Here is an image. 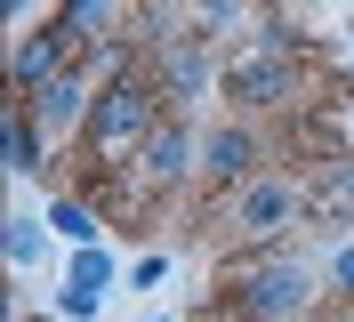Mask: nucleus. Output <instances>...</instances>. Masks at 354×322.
<instances>
[{
	"mask_svg": "<svg viewBox=\"0 0 354 322\" xmlns=\"http://www.w3.org/2000/svg\"><path fill=\"white\" fill-rule=\"evenodd\" d=\"M218 322H258V314H242V306H225V314H218Z\"/></svg>",
	"mask_w": 354,
	"mask_h": 322,
	"instance_id": "19",
	"label": "nucleus"
},
{
	"mask_svg": "<svg viewBox=\"0 0 354 322\" xmlns=\"http://www.w3.org/2000/svg\"><path fill=\"white\" fill-rule=\"evenodd\" d=\"M88 73H97V64H65L57 81H41L32 97H24V105H32V121H41L48 137H57V129H73V121H88V105H97Z\"/></svg>",
	"mask_w": 354,
	"mask_h": 322,
	"instance_id": "8",
	"label": "nucleus"
},
{
	"mask_svg": "<svg viewBox=\"0 0 354 322\" xmlns=\"http://www.w3.org/2000/svg\"><path fill=\"white\" fill-rule=\"evenodd\" d=\"M306 193H314V210H330L338 226H354V153H338V161H330L322 177H314Z\"/></svg>",
	"mask_w": 354,
	"mask_h": 322,
	"instance_id": "12",
	"label": "nucleus"
},
{
	"mask_svg": "<svg viewBox=\"0 0 354 322\" xmlns=\"http://www.w3.org/2000/svg\"><path fill=\"white\" fill-rule=\"evenodd\" d=\"M145 81H153L161 97H201V89H209V48H201V33H177V41H161Z\"/></svg>",
	"mask_w": 354,
	"mask_h": 322,
	"instance_id": "9",
	"label": "nucleus"
},
{
	"mask_svg": "<svg viewBox=\"0 0 354 322\" xmlns=\"http://www.w3.org/2000/svg\"><path fill=\"white\" fill-rule=\"evenodd\" d=\"M113 8H121V0H65L48 24H57L73 48H97V41H105V24H113Z\"/></svg>",
	"mask_w": 354,
	"mask_h": 322,
	"instance_id": "11",
	"label": "nucleus"
},
{
	"mask_svg": "<svg viewBox=\"0 0 354 322\" xmlns=\"http://www.w3.org/2000/svg\"><path fill=\"white\" fill-rule=\"evenodd\" d=\"M330 290H338V298H354V242H338V250H330Z\"/></svg>",
	"mask_w": 354,
	"mask_h": 322,
	"instance_id": "18",
	"label": "nucleus"
},
{
	"mask_svg": "<svg viewBox=\"0 0 354 322\" xmlns=\"http://www.w3.org/2000/svg\"><path fill=\"white\" fill-rule=\"evenodd\" d=\"M0 226H8V234H0V242H8V266H17V274H24V266H41V250H48L41 217H32V210H8V217H0Z\"/></svg>",
	"mask_w": 354,
	"mask_h": 322,
	"instance_id": "14",
	"label": "nucleus"
},
{
	"mask_svg": "<svg viewBox=\"0 0 354 322\" xmlns=\"http://www.w3.org/2000/svg\"><path fill=\"white\" fill-rule=\"evenodd\" d=\"M153 129H161V89L145 81V73H113L105 97H97V105H88V121H81V153L97 161V170H113V161H121V153H137Z\"/></svg>",
	"mask_w": 354,
	"mask_h": 322,
	"instance_id": "1",
	"label": "nucleus"
},
{
	"mask_svg": "<svg viewBox=\"0 0 354 322\" xmlns=\"http://www.w3.org/2000/svg\"><path fill=\"white\" fill-rule=\"evenodd\" d=\"M201 186H218V193H234V186H250L258 177V129H242V121H225V129H209L201 137Z\"/></svg>",
	"mask_w": 354,
	"mask_h": 322,
	"instance_id": "6",
	"label": "nucleus"
},
{
	"mask_svg": "<svg viewBox=\"0 0 354 322\" xmlns=\"http://www.w3.org/2000/svg\"><path fill=\"white\" fill-rule=\"evenodd\" d=\"M218 81H225V97H234V105L282 113V105H298V97H306V57H282V48H242Z\"/></svg>",
	"mask_w": 354,
	"mask_h": 322,
	"instance_id": "4",
	"label": "nucleus"
},
{
	"mask_svg": "<svg viewBox=\"0 0 354 322\" xmlns=\"http://www.w3.org/2000/svg\"><path fill=\"white\" fill-rule=\"evenodd\" d=\"M201 170V137H185L177 121H161L145 145H137V186L145 193H169V186H185V177Z\"/></svg>",
	"mask_w": 354,
	"mask_h": 322,
	"instance_id": "5",
	"label": "nucleus"
},
{
	"mask_svg": "<svg viewBox=\"0 0 354 322\" xmlns=\"http://www.w3.org/2000/svg\"><path fill=\"white\" fill-rule=\"evenodd\" d=\"M225 306H242V314H258V322H306L314 314L306 258H290V250L234 258V266H225Z\"/></svg>",
	"mask_w": 354,
	"mask_h": 322,
	"instance_id": "2",
	"label": "nucleus"
},
{
	"mask_svg": "<svg viewBox=\"0 0 354 322\" xmlns=\"http://www.w3.org/2000/svg\"><path fill=\"white\" fill-rule=\"evenodd\" d=\"M0 161H8V177H41V161H48V129L32 121V105H24V97H8V121H0Z\"/></svg>",
	"mask_w": 354,
	"mask_h": 322,
	"instance_id": "10",
	"label": "nucleus"
},
{
	"mask_svg": "<svg viewBox=\"0 0 354 322\" xmlns=\"http://www.w3.org/2000/svg\"><path fill=\"white\" fill-rule=\"evenodd\" d=\"M73 57H81V48H73L65 33H57V24L24 33V41H17V57H8V97H32V89H41V81H57V73H65Z\"/></svg>",
	"mask_w": 354,
	"mask_h": 322,
	"instance_id": "7",
	"label": "nucleus"
},
{
	"mask_svg": "<svg viewBox=\"0 0 354 322\" xmlns=\"http://www.w3.org/2000/svg\"><path fill=\"white\" fill-rule=\"evenodd\" d=\"M234 17H242V0H194V33L201 41H209L218 24H234Z\"/></svg>",
	"mask_w": 354,
	"mask_h": 322,
	"instance_id": "16",
	"label": "nucleus"
},
{
	"mask_svg": "<svg viewBox=\"0 0 354 322\" xmlns=\"http://www.w3.org/2000/svg\"><path fill=\"white\" fill-rule=\"evenodd\" d=\"M48 226H57V234H65L73 250H81V242H97V234H105V217L88 210L81 193H57V202H48Z\"/></svg>",
	"mask_w": 354,
	"mask_h": 322,
	"instance_id": "13",
	"label": "nucleus"
},
{
	"mask_svg": "<svg viewBox=\"0 0 354 322\" xmlns=\"http://www.w3.org/2000/svg\"><path fill=\"white\" fill-rule=\"evenodd\" d=\"M346 64H354V33H346Z\"/></svg>",
	"mask_w": 354,
	"mask_h": 322,
	"instance_id": "20",
	"label": "nucleus"
},
{
	"mask_svg": "<svg viewBox=\"0 0 354 322\" xmlns=\"http://www.w3.org/2000/svg\"><path fill=\"white\" fill-rule=\"evenodd\" d=\"M65 282H81V290H113V258L97 250V242H81L73 266H65Z\"/></svg>",
	"mask_w": 354,
	"mask_h": 322,
	"instance_id": "15",
	"label": "nucleus"
},
{
	"mask_svg": "<svg viewBox=\"0 0 354 322\" xmlns=\"http://www.w3.org/2000/svg\"><path fill=\"white\" fill-rule=\"evenodd\" d=\"M306 210H314V193L298 186V177H266V170L225 193V226H234V242H250V250H274Z\"/></svg>",
	"mask_w": 354,
	"mask_h": 322,
	"instance_id": "3",
	"label": "nucleus"
},
{
	"mask_svg": "<svg viewBox=\"0 0 354 322\" xmlns=\"http://www.w3.org/2000/svg\"><path fill=\"white\" fill-rule=\"evenodd\" d=\"M97 298H105V290H81V282H65V290H57V314L88 322V314H97Z\"/></svg>",
	"mask_w": 354,
	"mask_h": 322,
	"instance_id": "17",
	"label": "nucleus"
}]
</instances>
